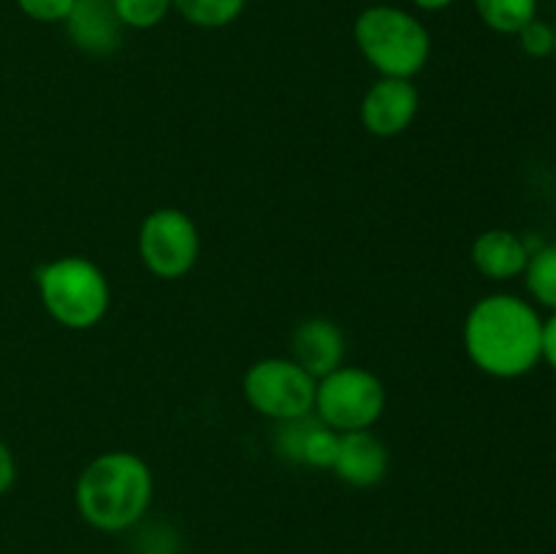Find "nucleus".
Segmentation results:
<instances>
[{
    "mask_svg": "<svg viewBox=\"0 0 556 554\" xmlns=\"http://www.w3.org/2000/svg\"><path fill=\"white\" fill-rule=\"evenodd\" d=\"M462 340L481 373L514 380L541 364L543 318L516 293H489L467 313Z\"/></svg>",
    "mask_w": 556,
    "mask_h": 554,
    "instance_id": "1",
    "label": "nucleus"
},
{
    "mask_svg": "<svg viewBox=\"0 0 556 554\" xmlns=\"http://www.w3.org/2000/svg\"><path fill=\"white\" fill-rule=\"evenodd\" d=\"M152 470L134 451H106L76 478L74 503L81 519L101 532L139 525L152 505Z\"/></svg>",
    "mask_w": 556,
    "mask_h": 554,
    "instance_id": "2",
    "label": "nucleus"
},
{
    "mask_svg": "<svg viewBox=\"0 0 556 554\" xmlns=\"http://www.w3.org/2000/svg\"><path fill=\"white\" fill-rule=\"evenodd\" d=\"M353 41L380 76L413 79L432 54V36L413 11L400 5H367L353 22Z\"/></svg>",
    "mask_w": 556,
    "mask_h": 554,
    "instance_id": "3",
    "label": "nucleus"
},
{
    "mask_svg": "<svg viewBox=\"0 0 556 554\" xmlns=\"http://www.w3.org/2000/svg\"><path fill=\"white\" fill-rule=\"evenodd\" d=\"M38 297L54 324L65 329H92L109 313L112 291L96 261L85 255H60L36 272Z\"/></svg>",
    "mask_w": 556,
    "mask_h": 554,
    "instance_id": "4",
    "label": "nucleus"
},
{
    "mask_svg": "<svg viewBox=\"0 0 556 554\" xmlns=\"http://www.w3.org/2000/svg\"><path fill=\"white\" fill-rule=\"evenodd\" d=\"M386 411V386L364 367H337L315 386L313 413L337 432L372 429Z\"/></svg>",
    "mask_w": 556,
    "mask_h": 554,
    "instance_id": "5",
    "label": "nucleus"
},
{
    "mask_svg": "<svg viewBox=\"0 0 556 554\" xmlns=\"http://www.w3.org/2000/svg\"><path fill=\"white\" fill-rule=\"evenodd\" d=\"M318 380L291 356H269L255 362L242 378L248 405L271 421H291L313 413Z\"/></svg>",
    "mask_w": 556,
    "mask_h": 554,
    "instance_id": "6",
    "label": "nucleus"
},
{
    "mask_svg": "<svg viewBox=\"0 0 556 554\" xmlns=\"http://www.w3.org/2000/svg\"><path fill=\"white\" fill-rule=\"evenodd\" d=\"M136 250H139L141 264L157 280H179L199 261V226L188 212L177 206H161L141 221Z\"/></svg>",
    "mask_w": 556,
    "mask_h": 554,
    "instance_id": "7",
    "label": "nucleus"
},
{
    "mask_svg": "<svg viewBox=\"0 0 556 554\" xmlns=\"http://www.w3.org/2000/svg\"><path fill=\"white\" fill-rule=\"evenodd\" d=\"M418 106H421V96L413 79L380 76L362 98V125L372 136L391 139L410 128Z\"/></svg>",
    "mask_w": 556,
    "mask_h": 554,
    "instance_id": "8",
    "label": "nucleus"
},
{
    "mask_svg": "<svg viewBox=\"0 0 556 554\" xmlns=\"http://www.w3.org/2000/svg\"><path fill=\"white\" fill-rule=\"evenodd\" d=\"M275 449L280 456L296 462V465L315 467V470H331L340 451V432L326 427L315 413L291 421H280L275 435Z\"/></svg>",
    "mask_w": 556,
    "mask_h": 554,
    "instance_id": "9",
    "label": "nucleus"
},
{
    "mask_svg": "<svg viewBox=\"0 0 556 554\" xmlns=\"http://www.w3.org/2000/svg\"><path fill=\"white\" fill-rule=\"evenodd\" d=\"M71 43L96 58L117 52L123 43V22L112 0H74L68 20L63 22Z\"/></svg>",
    "mask_w": 556,
    "mask_h": 554,
    "instance_id": "10",
    "label": "nucleus"
},
{
    "mask_svg": "<svg viewBox=\"0 0 556 554\" xmlns=\"http://www.w3.org/2000/svg\"><path fill=\"white\" fill-rule=\"evenodd\" d=\"M331 473L348 487H378L389 473V449L372 429L340 432V451Z\"/></svg>",
    "mask_w": 556,
    "mask_h": 554,
    "instance_id": "11",
    "label": "nucleus"
},
{
    "mask_svg": "<svg viewBox=\"0 0 556 554\" xmlns=\"http://www.w3.org/2000/svg\"><path fill=\"white\" fill-rule=\"evenodd\" d=\"M291 358L315 380L334 373L345 362V335L329 318H307L293 329Z\"/></svg>",
    "mask_w": 556,
    "mask_h": 554,
    "instance_id": "12",
    "label": "nucleus"
},
{
    "mask_svg": "<svg viewBox=\"0 0 556 554\" xmlns=\"http://www.w3.org/2000/svg\"><path fill=\"white\" fill-rule=\"evenodd\" d=\"M470 261L486 280L508 282L525 275L530 264V250L521 234L510 228H489L472 242Z\"/></svg>",
    "mask_w": 556,
    "mask_h": 554,
    "instance_id": "13",
    "label": "nucleus"
},
{
    "mask_svg": "<svg viewBox=\"0 0 556 554\" xmlns=\"http://www.w3.org/2000/svg\"><path fill=\"white\" fill-rule=\"evenodd\" d=\"M174 11L201 30H220L242 16L248 0H172Z\"/></svg>",
    "mask_w": 556,
    "mask_h": 554,
    "instance_id": "14",
    "label": "nucleus"
},
{
    "mask_svg": "<svg viewBox=\"0 0 556 554\" xmlns=\"http://www.w3.org/2000/svg\"><path fill=\"white\" fill-rule=\"evenodd\" d=\"M476 11L489 30L516 36L538 16V0H476Z\"/></svg>",
    "mask_w": 556,
    "mask_h": 554,
    "instance_id": "15",
    "label": "nucleus"
},
{
    "mask_svg": "<svg viewBox=\"0 0 556 554\" xmlns=\"http://www.w3.org/2000/svg\"><path fill=\"white\" fill-rule=\"evenodd\" d=\"M525 282L530 297L538 304L556 310V242H546L538 253L530 255L525 269Z\"/></svg>",
    "mask_w": 556,
    "mask_h": 554,
    "instance_id": "16",
    "label": "nucleus"
},
{
    "mask_svg": "<svg viewBox=\"0 0 556 554\" xmlns=\"http://www.w3.org/2000/svg\"><path fill=\"white\" fill-rule=\"evenodd\" d=\"M123 27L130 30H150L157 27L174 11L172 0H112Z\"/></svg>",
    "mask_w": 556,
    "mask_h": 554,
    "instance_id": "17",
    "label": "nucleus"
},
{
    "mask_svg": "<svg viewBox=\"0 0 556 554\" xmlns=\"http://www.w3.org/2000/svg\"><path fill=\"white\" fill-rule=\"evenodd\" d=\"M516 38H519V47L527 58L543 60L548 58V54H554V47H556L554 25L538 20V16L532 22H527V25L516 33Z\"/></svg>",
    "mask_w": 556,
    "mask_h": 554,
    "instance_id": "18",
    "label": "nucleus"
},
{
    "mask_svg": "<svg viewBox=\"0 0 556 554\" xmlns=\"http://www.w3.org/2000/svg\"><path fill=\"white\" fill-rule=\"evenodd\" d=\"M16 9L33 22L41 25H58V22L68 20L74 0H16Z\"/></svg>",
    "mask_w": 556,
    "mask_h": 554,
    "instance_id": "19",
    "label": "nucleus"
},
{
    "mask_svg": "<svg viewBox=\"0 0 556 554\" xmlns=\"http://www.w3.org/2000/svg\"><path fill=\"white\" fill-rule=\"evenodd\" d=\"M541 362H546L548 367L556 373V310L543 320V351Z\"/></svg>",
    "mask_w": 556,
    "mask_h": 554,
    "instance_id": "20",
    "label": "nucleus"
},
{
    "mask_svg": "<svg viewBox=\"0 0 556 554\" xmlns=\"http://www.w3.org/2000/svg\"><path fill=\"white\" fill-rule=\"evenodd\" d=\"M16 481V459L9 445L0 440V494L9 492Z\"/></svg>",
    "mask_w": 556,
    "mask_h": 554,
    "instance_id": "21",
    "label": "nucleus"
},
{
    "mask_svg": "<svg viewBox=\"0 0 556 554\" xmlns=\"http://www.w3.org/2000/svg\"><path fill=\"white\" fill-rule=\"evenodd\" d=\"M418 11H427V14H438V11L451 9L456 0H410Z\"/></svg>",
    "mask_w": 556,
    "mask_h": 554,
    "instance_id": "22",
    "label": "nucleus"
},
{
    "mask_svg": "<svg viewBox=\"0 0 556 554\" xmlns=\"http://www.w3.org/2000/svg\"><path fill=\"white\" fill-rule=\"evenodd\" d=\"M554 33H556V25H554ZM554 58H556V47H554Z\"/></svg>",
    "mask_w": 556,
    "mask_h": 554,
    "instance_id": "23",
    "label": "nucleus"
}]
</instances>
